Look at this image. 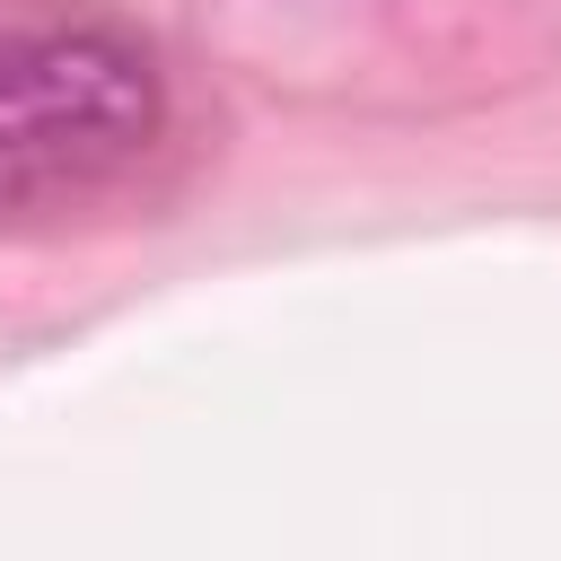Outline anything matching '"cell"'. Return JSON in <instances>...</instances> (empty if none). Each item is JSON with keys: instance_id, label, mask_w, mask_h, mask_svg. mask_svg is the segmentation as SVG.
I'll use <instances>...</instances> for the list:
<instances>
[{"instance_id": "6da1fadb", "label": "cell", "mask_w": 561, "mask_h": 561, "mask_svg": "<svg viewBox=\"0 0 561 561\" xmlns=\"http://www.w3.org/2000/svg\"><path fill=\"white\" fill-rule=\"evenodd\" d=\"M167 131L158 61L114 26L0 35V210H70Z\"/></svg>"}]
</instances>
